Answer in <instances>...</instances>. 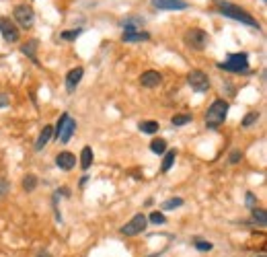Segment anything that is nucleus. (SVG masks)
Wrapping results in <instances>:
<instances>
[{"label": "nucleus", "instance_id": "f257e3e1", "mask_svg": "<svg viewBox=\"0 0 267 257\" xmlns=\"http://www.w3.org/2000/svg\"><path fill=\"white\" fill-rule=\"evenodd\" d=\"M214 6H216V10L222 17L232 19V21H238V23H242V25H249V27L259 29V21L255 19L253 15H249L245 8L232 4V2H228V0H214Z\"/></svg>", "mask_w": 267, "mask_h": 257}, {"label": "nucleus", "instance_id": "f03ea898", "mask_svg": "<svg viewBox=\"0 0 267 257\" xmlns=\"http://www.w3.org/2000/svg\"><path fill=\"white\" fill-rule=\"evenodd\" d=\"M228 109H230V103L224 101V99H216L210 107L206 111V128L210 130H216L218 126H222L226 115H228Z\"/></svg>", "mask_w": 267, "mask_h": 257}, {"label": "nucleus", "instance_id": "7ed1b4c3", "mask_svg": "<svg viewBox=\"0 0 267 257\" xmlns=\"http://www.w3.org/2000/svg\"><path fill=\"white\" fill-rule=\"evenodd\" d=\"M183 43L187 45L189 50L202 52V50H206L208 45H210V35H208L204 29L193 27V29H187V31H185V35H183Z\"/></svg>", "mask_w": 267, "mask_h": 257}, {"label": "nucleus", "instance_id": "20e7f679", "mask_svg": "<svg viewBox=\"0 0 267 257\" xmlns=\"http://www.w3.org/2000/svg\"><path fill=\"white\" fill-rule=\"evenodd\" d=\"M218 68L220 70H228V72H235V74H240V72H247L249 70V56L245 52H238V54H230L226 58V62H218Z\"/></svg>", "mask_w": 267, "mask_h": 257}, {"label": "nucleus", "instance_id": "39448f33", "mask_svg": "<svg viewBox=\"0 0 267 257\" xmlns=\"http://www.w3.org/2000/svg\"><path fill=\"white\" fill-rule=\"evenodd\" d=\"M148 226V218L140 212V214H136L132 220H127V223L119 228V232L123 237H136V235H140V232H144Z\"/></svg>", "mask_w": 267, "mask_h": 257}, {"label": "nucleus", "instance_id": "423d86ee", "mask_svg": "<svg viewBox=\"0 0 267 257\" xmlns=\"http://www.w3.org/2000/svg\"><path fill=\"white\" fill-rule=\"evenodd\" d=\"M187 83L195 93H206L208 89H210V78H208V74L204 72V70H191V72L187 74Z\"/></svg>", "mask_w": 267, "mask_h": 257}, {"label": "nucleus", "instance_id": "0eeeda50", "mask_svg": "<svg viewBox=\"0 0 267 257\" xmlns=\"http://www.w3.org/2000/svg\"><path fill=\"white\" fill-rule=\"evenodd\" d=\"M13 17H15V21L19 23V25H21L23 29H27V27H31V25H33V19H35V13H33V8H31V6H27V4H17V6H15V10H13Z\"/></svg>", "mask_w": 267, "mask_h": 257}, {"label": "nucleus", "instance_id": "6e6552de", "mask_svg": "<svg viewBox=\"0 0 267 257\" xmlns=\"http://www.w3.org/2000/svg\"><path fill=\"white\" fill-rule=\"evenodd\" d=\"M0 33H2V37H4L6 43H17L19 35H21L19 27L8 17H0Z\"/></svg>", "mask_w": 267, "mask_h": 257}, {"label": "nucleus", "instance_id": "1a4fd4ad", "mask_svg": "<svg viewBox=\"0 0 267 257\" xmlns=\"http://www.w3.org/2000/svg\"><path fill=\"white\" fill-rule=\"evenodd\" d=\"M152 6L158 10H185L189 4L185 0H152Z\"/></svg>", "mask_w": 267, "mask_h": 257}, {"label": "nucleus", "instance_id": "9d476101", "mask_svg": "<svg viewBox=\"0 0 267 257\" xmlns=\"http://www.w3.org/2000/svg\"><path fill=\"white\" fill-rule=\"evenodd\" d=\"M162 83V74L156 72V70H146V72H142L140 76V85L146 87V89H154Z\"/></svg>", "mask_w": 267, "mask_h": 257}, {"label": "nucleus", "instance_id": "9b49d317", "mask_svg": "<svg viewBox=\"0 0 267 257\" xmlns=\"http://www.w3.org/2000/svg\"><path fill=\"white\" fill-rule=\"evenodd\" d=\"M56 165L62 171H72L76 167V157L72 153H68V150H64V153H60L56 157Z\"/></svg>", "mask_w": 267, "mask_h": 257}, {"label": "nucleus", "instance_id": "f8f14e48", "mask_svg": "<svg viewBox=\"0 0 267 257\" xmlns=\"http://www.w3.org/2000/svg\"><path fill=\"white\" fill-rule=\"evenodd\" d=\"M83 74H85L83 68H72L70 72H68V76H66V91L70 93V95L76 91V87L80 85V80H83Z\"/></svg>", "mask_w": 267, "mask_h": 257}, {"label": "nucleus", "instance_id": "ddd939ff", "mask_svg": "<svg viewBox=\"0 0 267 257\" xmlns=\"http://www.w3.org/2000/svg\"><path fill=\"white\" fill-rule=\"evenodd\" d=\"M76 132V120H72V118H68L66 122H64V126H62V130H60V134H58V140H60L62 144H66L68 140L72 138V134Z\"/></svg>", "mask_w": 267, "mask_h": 257}, {"label": "nucleus", "instance_id": "4468645a", "mask_svg": "<svg viewBox=\"0 0 267 257\" xmlns=\"http://www.w3.org/2000/svg\"><path fill=\"white\" fill-rule=\"evenodd\" d=\"M52 136H54V126H45L43 130H41V134L37 136V142H35V150H37V153H39V150H43V146H48Z\"/></svg>", "mask_w": 267, "mask_h": 257}, {"label": "nucleus", "instance_id": "2eb2a0df", "mask_svg": "<svg viewBox=\"0 0 267 257\" xmlns=\"http://www.w3.org/2000/svg\"><path fill=\"white\" fill-rule=\"evenodd\" d=\"M150 33L146 31H132V33H121V41L125 43H138V41H148Z\"/></svg>", "mask_w": 267, "mask_h": 257}, {"label": "nucleus", "instance_id": "dca6fc26", "mask_svg": "<svg viewBox=\"0 0 267 257\" xmlns=\"http://www.w3.org/2000/svg\"><path fill=\"white\" fill-rule=\"evenodd\" d=\"M175 159H177V150H167L165 159H162V165H160V171L162 173H169L171 167L175 165Z\"/></svg>", "mask_w": 267, "mask_h": 257}, {"label": "nucleus", "instance_id": "f3484780", "mask_svg": "<svg viewBox=\"0 0 267 257\" xmlns=\"http://www.w3.org/2000/svg\"><path fill=\"white\" fill-rule=\"evenodd\" d=\"M253 223H255V225H259L261 228H265V226H267V212H265L263 208H257V206L253 208Z\"/></svg>", "mask_w": 267, "mask_h": 257}, {"label": "nucleus", "instance_id": "a211bd4d", "mask_svg": "<svg viewBox=\"0 0 267 257\" xmlns=\"http://www.w3.org/2000/svg\"><path fill=\"white\" fill-rule=\"evenodd\" d=\"M90 165H92V148H90V146H85L83 150H80V167L87 171Z\"/></svg>", "mask_w": 267, "mask_h": 257}, {"label": "nucleus", "instance_id": "6ab92c4d", "mask_svg": "<svg viewBox=\"0 0 267 257\" xmlns=\"http://www.w3.org/2000/svg\"><path fill=\"white\" fill-rule=\"evenodd\" d=\"M35 50H37V41H35V39L29 41V43H25V45H23V48H21V52H23V54L29 56V58H31V60L35 62V64H39V62H37V56H35Z\"/></svg>", "mask_w": 267, "mask_h": 257}, {"label": "nucleus", "instance_id": "aec40b11", "mask_svg": "<svg viewBox=\"0 0 267 257\" xmlns=\"http://www.w3.org/2000/svg\"><path fill=\"white\" fill-rule=\"evenodd\" d=\"M150 150H152L154 155H165L167 153V140H162V138L152 140V142H150Z\"/></svg>", "mask_w": 267, "mask_h": 257}, {"label": "nucleus", "instance_id": "412c9836", "mask_svg": "<svg viewBox=\"0 0 267 257\" xmlns=\"http://www.w3.org/2000/svg\"><path fill=\"white\" fill-rule=\"evenodd\" d=\"M193 118H191V113H179V115H173L171 118V124L179 128V126H185V124H189Z\"/></svg>", "mask_w": 267, "mask_h": 257}, {"label": "nucleus", "instance_id": "4be33fe9", "mask_svg": "<svg viewBox=\"0 0 267 257\" xmlns=\"http://www.w3.org/2000/svg\"><path fill=\"white\" fill-rule=\"evenodd\" d=\"M35 188H37V177L35 175H25V179H23V190H25L27 193H31Z\"/></svg>", "mask_w": 267, "mask_h": 257}, {"label": "nucleus", "instance_id": "5701e85b", "mask_svg": "<svg viewBox=\"0 0 267 257\" xmlns=\"http://www.w3.org/2000/svg\"><path fill=\"white\" fill-rule=\"evenodd\" d=\"M158 122H152V120H148V122H140V130L144 134H156L158 132Z\"/></svg>", "mask_w": 267, "mask_h": 257}, {"label": "nucleus", "instance_id": "b1692460", "mask_svg": "<svg viewBox=\"0 0 267 257\" xmlns=\"http://www.w3.org/2000/svg\"><path fill=\"white\" fill-rule=\"evenodd\" d=\"M183 206V200L181 197H171V200H167L165 204L160 206V210H165V212H169V210H177Z\"/></svg>", "mask_w": 267, "mask_h": 257}, {"label": "nucleus", "instance_id": "393cba45", "mask_svg": "<svg viewBox=\"0 0 267 257\" xmlns=\"http://www.w3.org/2000/svg\"><path fill=\"white\" fill-rule=\"evenodd\" d=\"M193 247H195L197 251H212V249H214V245H212L210 241H204V239H195V241H193Z\"/></svg>", "mask_w": 267, "mask_h": 257}, {"label": "nucleus", "instance_id": "a878e982", "mask_svg": "<svg viewBox=\"0 0 267 257\" xmlns=\"http://www.w3.org/2000/svg\"><path fill=\"white\" fill-rule=\"evenodd\" d=\"M148 220H150V223H152V225H156V226H158V225H165V223H167L165 214H162V212H158V210H154V212L150 214V218H148Z\"/></svg>", "mask_w": 267, "mask_h": 257}, {"label": "nucleus", "instance_id": "bb28decb", "mask_svg": "<svg viewBox=\"0 0 267 257\" xmlns=\"http://www.w3.org/2000/svg\"><path fill=\"white\" fill-rule=\"evenodd\" d=\"M259 120V113L257 111H251V113H247L245 118H242V128H249V126H253L255 122Z\"/></svg>", "mask_w": 267, "mask_h": 257}, {"label": "nucleus", "instance_id": "cd10ccee", "mask_svg": "<svg viewBox=\"0 0 267 257\" xmlns=\"http://www.w3.org/2000/svg\"><path fill=\"white\" fill-rule=\"evenodd\" d=\"M80 33H83V29H72V31H64V33L60 35V37H62L64 41H72V39H76V37H78Z\"/></svg>", "mask_w": 267, "mask_h": 257}, {"label": "nucleus", "instance_id": "c85d7f7f", "mask_svg": "<svg viewBox=\"0 0 267 257\" xmlns=\"http://www.w3.org/2000/svg\"><path fill=\"white\" fill-rule=\"evenodd\" d=\"M68 118H70V115H68V113H62V115H60V120H58V124L54 126V136H56V138H58V134H60L62 126H64V122H66Z\"/></svg>", "mask_w": 267, "mask_h": 257}, {"label": "nucleus", "instance_id": "c756f323", "mask_svg": "<svg viewBox=\"0 0 267 257\" xmlns=\"http://www.w3.org/2000/svg\"><path fill=\"white\" fill-rule=\"evenodd\" d=\"M240 159H242L240 150H232L230 157H228V162H230V165H237V162H240Z\"/></svg>", "mask_w": 267, "mask_h": 257}, {"label": "nucleus", "instance_id": "7c9ffc66", "mask_svg": "<svg viewBox=\"0 0 267 257\" xmlns=\"http://www.w3.org/2000/svg\"><path fill=\"white\" fill-rule=\"evenodd\" d=\"M6 192H8V183H6V179L0 177V197H2Z\"/></svg>", "mask_w": 267, "mask_h": 257}, {"label": "nucleus", "instance_id": "2f4dec72", "mask_svg": "<svg viewBox=\"0 0 267 257\" xmlns=\"http://www.w3.org/2000/svg\"><path fill=\"white\" fill-rule=\"evenodd\" d=\"M10 103L8 95H4V93H0V107H6V105Z\"/></svg>", "mask_w": 267, "mask_h": 257}, {"label": "nucleus", "instance_id": "473e14b6", "mask_svg": "<svg viewBox=\"0 0 267 257\" xmlns=\"http://www.w3.org/2000/svg\"><path fill=\"white\" fill-rule=\"evenodd\" d=\"M247 206H255V195L253 193H247Z\"/></svg>", "mask_w": 267, "mask_h": 257}, {"label": "nucleus", "instance_id": "72a5a7b5", "mask_svg": "<svg viewBox=\"0 0 267 257\" xmlns=\"http://www.w3.org/2000/svg\"><path fill=\"white\" fill-rule=\"evenodd\" d=\"M58 193H62L64 197H68V195H70V190H68V188H62V190H58Z\"/></svg>", "mask_w": 267, "mask_h": 257}, {"label": "nucleus", "instance_id": "f704fd0d", "mask_svg": "<svg viewBox=\"0 0 267 257\" xmlns=\"http://www.w3.org/2000/svg\"><path fill=\"white\" fill-rule=\"evenodd\" d=\"M37 257H52V255H50V253H48V251H43V253H39V255H37Z\"/></svg>", "mask_w": 267, "mask_h": 257}, {"label": "nucleus", "instance_id": "c9c22d12", "mask_svg": "<svg viewBox=\"0 0 267 257\" xmlns=\"http://www.w3.org/2000/svg\"><path fill=\"white\" fill-rule=\"evenodd\" d=\"M259 257H265V255H259Z\"/></svg>", "mask_w": 267, "mask_h": 257}]
</instances>
